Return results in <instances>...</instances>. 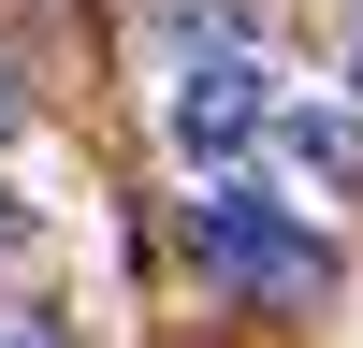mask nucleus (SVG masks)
I'll use <instances>...</instances> for the list:
<instances>
[{
	"label": "nucleus",
	"instance_id": "1",
	"mask_svg": "<svg viewBox=\"0 0 363 348\" xmlns=\"http://www.w3.org/2000/svg\"><path fill=\"white\" fill-rule=\"evenodd\" d=\"M189 232H203V261H218L233 290H262V305H335V247H320L306 218H277L262 189H203Z\"/></svg>",
	"mask_w": 363,
	"mask_h": 348
},
{
	"label": "nucleus",
	"instance_id": "2",
	"mask_svg": "<svg viewBox=\"0 0 363 348\" xmlns=\"http://www.w3.org/2000/svg\"><path fill=\"white\" fill-rule=\"evenodd\" d=\"M160 131H174V160H247L262 131H277V73H262V44H233V29H203V58L174 73V102H160Z\"/></svg>",
	"mask_w": 363,
	"mask_h": 348
},
{
	"label": "nucleus",
	"instance_id": "3",
	"mask_svg": "<svg viewBox=\"0 0 363 348\" xmlns=\"http://www.w3.org/2000/svg\"><path fill=\"white\" fill-rule=\"evenodd\" d=\"M262 145H277L291 174H320V189H349V174H363V116H320V102H277V131H262Z\"/></svg>",
	"mask_w": 363,
	"mask_h": 348
},
{
	"label": "nucleus",
	"instance_id": "4",
	"mask_svg": "<svg viewBox=\"0 0 363 348\" xmlns=\"http://www.w3.org/2000/svg\"><path fill=\"white\" fill-rule=\"evenodd\" d=\"M0 348H73V319L58 305H0Z\"/></svg>",
	"mask_w": 363,
	"mask_h": 348
},
{
	"label": "nucleus",
	"instance_id": "5",
	"mask_svg": "<svg viewBox=\"0 0 363 348\" xmlns=\"http://www.w3.org/2000/svg\"><path fill=\"white\" fill-rule=\"evenodd\" d=\"M15 232H29V203H15V189H0V247H15Z\"/></svg>",
	"mask_w": 363,
	"mask_h": 348
},
{
	"label": "nucleus",
	"instance_id": "6",
	"mask_svg": "<svg viewBox=\"0 0 363 348\" xmlns=\"http://www.w3.org/2000/svg\"><path fill=\"white\" fill-rule=\"evenodd\" d=\"M0 145H15V73H0Z\"/></svg>",
	"mask_w": 363,
	"mask_h": 348
},
{
	"label": "nucleus",
	"instance_id": "7",
	"mask_svg": "<svg viewBox=\"0 0 363 348\" xmlns=\"http://www.w3.org/2000/svg\"><path fill=\"white\" fill-rule=\"evenodd\" d=\"M349 87H363V15H349Z\"/></svg>",
	"mask_w": 363,
	"mask_h": 348
}]
</instances>
